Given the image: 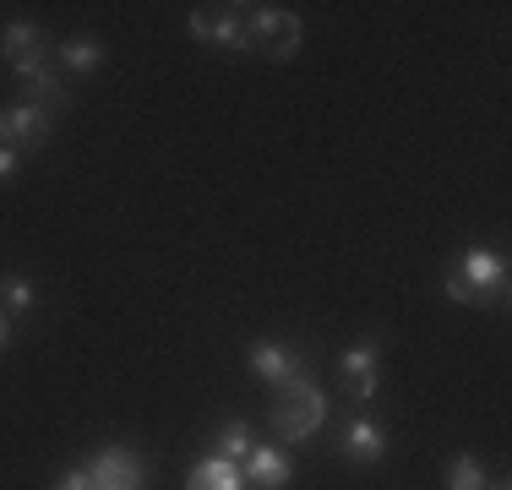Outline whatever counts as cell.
<instances>
[{"label": "cell", "instance_id": "cell-1", "mask_svg": "<svg viewBox=\"0 0 512 490\" xmlns=\"http://www.w3.org/2000/svg\"><path fill=\"white\" fill-rule=\"evenodd\" d=\"M442 289L469 311H507V256L491 245H469L458 262H447Z\"/></svg>", "mask_w": 512, "mask_h": 490}, {"label": "cell", "instance_id": "cell-2", "mask_svg": "<svg viewBox=\"0 0 512 490\" xmlns=\"http://www.w3.org/2000/svg\"><path fill=\"white\" fill-rule=\"evenodd\" d=\"M322 420H327V392L316 387L311 371L278 382V398H273V409H267L273 441H306V436L322 431Z\"/></svg>", "mask_w": 512, "mask_h": 490}, {"label": "cell", "instance_id": "cell-3", "mask_svg": "<svg viewBox=\"0 0 512 490\" xmlns=\"http://www.w3.org/2000/svg\"><path fill=\"white\" fill-rule=\"evenodd\" d=\"M246 39L267 60H289L300 49V17L284 6H246Z\"/></svg>", "mask_w": 512, "mask_h": 490}, {"label": "cell", "instance_id": "cell-4", "mask_svg": "<svg viewBox=\"0 0 512 490\" xmlns=\"http://www.w3.org/2000/svg\"><path fill=\"white\" fill-rule=\"evenodd\" d=\"M88 469V480L99 485V490H142L148 485V474H153V463H148V452H137V447H104V452H93V463H82Z\"/></svg>", "mask_w": 512, "mask_h": 490}, {"label": "cell", "instance_id": "cell-5", "mask_svg": "<svg viewBox=\"0 0 512 490\" xmlns=\"http://www.w3.org/2000/svg\"><path fill=\"white\" fill-rule=\"evenodd\" d=\"M191 33L202 44H218V49H235L246 55L251 39H246V6H191Z\"/></svg>", "mask_w": 512, "mask_h": 490}, {"label": "cell", "instance_id": "cell-6", "mask_svg": "<svg viewBox=\"0 0 512 490\" xmlns=\"http://www.w3.org/2000/svg\"><path fill=\"white\" fill-rule=\"evenodd\" d=\"M55 137V115L33 104H11L0 109V147H44Z\"/></svg>", "mask_w": 512, "mask_h": 490}, {"label": "cell", "instance_id": "cell-7", "mask_svg": "<svg viewBox=\"0 0 512 490\" xmlns=\"http://www.w3.org/2000/svg\"><path fill=\"white\" fill-rule=\"evenodd\" d=\"M0 55H6V66L17 71V77L50 66V44H44V33L33 28V22H6V33H0Z\"/></svg>", "mask_w": 512, "mask_h": 490}, {"label": "cell", "instance_id": "cell-8", "mask_svg": "<svg viewBox=\"0 0 512 490\" xmlns=\"http://www.w3.org/2000/svg\"><path fill=\"white\" fill-rule=\"evenodd\" d=\"M251 376H262V382H289V376H300V371H311V360L295 349V343H251Z\"/></svg>", "mask_w": 512, "mask_h": 490}, {"label": "cell", "instance_id": "cell-9", "mask_svg": "<svg viewBox=\"0 0 512 490\" xmlns=\"http://www.w3.org/2000/svg\"><path fill=\"white\" fill-rule=\"evenodd\" d=\"M376 360H382V338H360L355 349H344L338 354V371H344V382L355 387V398L360 403H371L376 398Z\"/></svg>", "mask_w": 512, "mask_h": 490}, {"label": "cell", "instance_id": "cell-10", "mask_svg": "<svg viewBox=\"0 0 512 490\" xmlns=\"http://www.w3.org/2000/svg\"><path fill=\"white\" fill-rule=\"evenodd\" d=\"M17 93H22V104L44 109V115L71 109V88H66V77H60V66H39V71H28V77H17Z\"/></svg>", "mask_w": 512, "mask_h": 490}, {"label": "cell", "instance_id": "cell-11", "mask_svg": "<svg viewBox=\"0 0 512 490\" xmlns=\"http://www.w3.org/2000/svg\"><path fill=\"white\" fill-rule=\"evenodd\" d=\"M344 458L355 463V469H376V463L387 458V431L376 420H349L344 425Z\"/></svg>", "mask_w": 512, "mask_h": 490}, {"label": "cell", "instance_id": "cell-12", "mask_svg": "<svg viewBox=\"0 0 512 490\" xmlns=\"http://www.w3.org/2000/svg\"><path fill=\"white\" fill-rule=\"evenodd\" d=\"M289 474H295V469H289L284 447H273V441H256L251 458H246V485H256V490H284Z\"/></svg>", "mask_w": 512, "mask_h": 490}, {"label": "cell", "instance_id": "cell-13", "mask_svg": "<svg viewBox=\"0 0 512 490\" xmlns=\"http://www.w3.org/2000/svg\"><path fill=\"white\" fill-rule=\"evenodd\" d=\"M186 490H246V474H240V463H229V458H202L197 469H191Z\"/></svg>", "mask_w": 512, "mask_h": 490}, {"label": "cell", "instance_id": "cell-14", "mask_svg": "<svg viewBox=\"0 0 512 490\" xmlns=\"http://www.w3.org/2000/svg\"><path fill=\"white\" fill-rule=\"evenodd\" d=\"M55 66L60 71H99L104 66V44L99 39H71V44H60V55H55Z\"/></svg>", "mask_w": 512, "mask_h": 490}, {"label": "cell", "instance_id": "cell-15", "mask_svg": "<svg viewBox=\"0 0 512 490\" xmlns=\"http://www.w3.org/2000/svg\"><path fill=\"white\" fill-rule=\"evenodd\" d=\"M213 447H218L213 458H229V463H246V458H251V447H256V436H251V425H246V420H229L224 431L213 436Z\"/></svg>", "mask_w": 512, "mask_h": 490}, {"label": "cell", "instance_id": "cell-16", "mask_svg": "<svg viewBox=\"0 0 512 490\" xmlns=\"http://www.w3.org/2000/svg\"><path fill=\"white\" fill-rule=\"evenodd\" d=\"M447 490H485V469L474 452H458L453 463H447Z\"/></svg>", "mask_w": 512, "mask_h": 490}, {"label": "cell", "instance_id": "cell-17", "mask_svg": "<svg viewBox=\"0 0 512 490\" xmlns=\"http://www.w3.org/2000/svg\"><path fill=\"white\" fill-rule=\"evenodd\" d=\"M28 305H33V284L22 273H11V278H0V311L6 316H28Z\"/></svg>", "mask_w": 512, "mask_h": 490}, {"label": "cell", "instance_id": "cell-18", "mask_svg": "<svg viewBox=\"0 0 512 490\" xmlns=\"http://www.w3.org/2000/svg\"><path fill=\"white\" fill-rule=\"evenodd\" d=\"M55 490H99V485L88 480V469H66V474L55 480Z\"/></svg>", "mask_w": 512, "mask_h": 490}, {"label": "cell", "instance_id": "cell-19", "mask_svg": "<svg viewBox=\"0 0 512 490\" xmlns=\"http://www.w3.org/2000/svg\"><path fill=\"white\" fill-rule=\"evenodd\" d=\"M17 175V147H0V180Z\"/></svg>", "mask_w": 512, "mask_h": 490}, {"label": "cell", "instance_id": "cell-20", "mask_svg": "<svg viewBox=\"0 0 512 490\" xmlns=\"http://www.w3.org/2000/svg\"><path fill=\"white\" fill-rule=\"evenodd\" d=\"M6 343H11V316L0 311V349H6Z\"/></svg>", "mask_w": 512, "mask_h": 490}, {"label": "cell", "instance_id": "cell-21", "mask_svg": "<svg viewBox=\"0 0 512 490\" xmlns=\"http://www.w3.org/2000/svg\"><path fill=\"white\" fill-rule=\"evenodd\" d=\"M485 490H512L507 480H485Z\"/></svg>", "mask_w": 512, "mask_h": 490}]
</instances>
